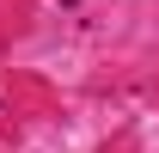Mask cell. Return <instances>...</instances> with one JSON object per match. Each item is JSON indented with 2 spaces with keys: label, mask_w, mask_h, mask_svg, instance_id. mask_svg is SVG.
Masks as SVG:
<instances>
[]
</instances>
